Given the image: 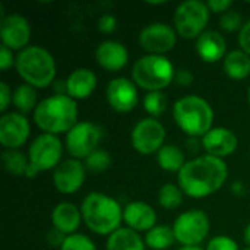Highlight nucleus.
Returning a JSON list of instances; mask_svg holds the SVG:
<instances>
[{"label":"nucleus","mask_w":250,"mask_h":250,"mask_svg":"<svg viewBox=\"0 0 250 250\" xmlns=\"http://www.w3.org/2000/svg\"><path fill=\"white\" fill-rule=\"evenodd\" d=\"M229 177V168L224 160L211 155H199L189 160L180 170L177 180L185 195L193 199H202L218 192Z\"/></svg>","instance_id":"nucleus-1"},{"label":"nucleus","mask_w":250,"mask_h":250,"mask_svg":"<svg viewBox=\"0 0 250 250\" xmlns=\"http://www.w3.org/2000/svg\"><path fill=\"white\" fill-rule=\"evenodd\" d=\"M78 104L69 95H50L38 103L34 122L42 133H67L78 123Z\"/></svg>","instance_id":"nucleus-2"},{"label":"nucleus","mask_w":250,"mask_h":250,"mask_svg":"<svg viewBox=\"0 0 250 250\" xmlns=\"http://www.w3.org/2000/svg\"><path fill=\"white\" fill-rule=\"evenodd\" d=\"M81 212L85 226L98 236L113 234L120 229L123 221V208L120 204L114 198L101 192L86 195Z\"/></svg>","instance_id":"nucleus-3"},{"label":"nucleus","mask_w":250,"mask_h":250,"mask_svg":"<svg viewBox=\"0 0 250 250\" xmlns=\"http://www.w3.org/2000/svg\"><path fill=\"white\" fill-rule=\"evenodd\" d=\"M15 67L22 81L35 89H42L56 81V60L40 45H28L18 53Z\"/></svg>","instance_id":"nucleus-4"},{"label":"nucleus","mask_w":250,"mask_h":250,"mask_svg":"<svg viewBox=\"0 0 250 250\" xmlns=\"http://www.w3.org/2000/svg\"><path fill=\"white\" fill-rule=\"evenodd\" d=\"M173 119L183 133L192 138H204L212 129L214 110L205 98L188 95L174 103Z\"/></svg>","instance_id":"nucleus-5"},{"label":"nucleus","mask_w":250,"mask_h":250,"mask_svg":"<svg viewBox=\"0 0 250 250\" xmlns=\"http://www.w3.org/2000/svg\"><path fill=\"white\" fill-rule=\"evenodd\" d=\"M176 78L173 63L166 56L146 54L135 62L132 67V81L136 86L148 91H163Z\"/></svg>","instance_id":"nucleus-6"},{"label":"nucleus","mask_w":250,"mask_h":250,"mask_svg":"<svg viewBox=\"0 0 250 250\" xmlns=\"http://www.w3.org/2000/svg\"><path fill=\"white\" fill-rule=\"evenodd\" d=\"M63 157V144L56 135L41 133L38 135L29 145L28 149V160L29 167L26 171L28 179L37 177L41 171L54 170Z\"/></svg>","instance_id":"nucleus-7"},{"label":"nucleus","mask_w":250,"mask_h":250,"mask_svg":"<svg viewBox=\"0 0 250 250\" xmlns=\"http://www.w3.org/2000/svg\"><path fill=\"white\" fill-rule=\"evenodd\" d=\"M211 10L205 1L199 0H188L177 6L173 22L177 35L186 40H196L201 34H204L209 21Z\"/></svg>","instance_id":"nucleus-8"},{"label":"nucleus","mask_w":250,"mask_h":250,"mask_svg":"<svg viewBox=\"0 0 250 250\" xmlns=\"http://www.w3.org/2000/svg\"><path fill=\"white\" fill-rule=\"evenodd\" d=\"M209 217L201 209H190L180 214L173 224L176 242L182 246H199L209 234Z\"/></svg>","instance_id":"nucleus-9"},{"label":"nucleus","mask_w":250,"mask_h":250,"mask_svg":"<svg viewBox=\"0 0 250 250\" xmlns=\"http://www.w3.org/2000/svg\"><path fill=\"white\" fill-rule=\"evenodd\" d=\"M104 136L101 126L92 122H78L67 133L64 146L75 160H85L89 154L98 149Z\"/></svg>","instance_id":"nucleus-10"},{"label":"nucleus","mask_w":250,"mask_h":250,"mask_svg":"<svg viewBox=\"0 0 250 250\" xmlns=\"http://www.w3.org/2000/svg\"><path fill=\"white\" fill-rule=\"evenodd\" d=\"M166 127L158 119L146 117L139 120L130 133L132 146L141 155L157 154L166 144Z\"/></svg>","instance_id":"nucleus-11"},{"label":"nucleus","mask_w":250,"mask_h":250,"mask_svg":"<svg viewBox=\"0 0 250 250\" xmlns=\"http://www.w3.org/2000/svg\"><path fill=\"white\" fill-rule=\"evenodd\" d=\"M176 29L163 22L149 23L139 32V45L148 54L164 56L176 47Z\"/></svg>","instance_id":"nucleus-12"},{"label":"nucleus","mask_w":250,"mask_h":250,"mask_svg":"<svg viewBox=\"0 0 250 250\" xmlns=\"http://www.w3.org/2000/svg\"><path fill=\"white\" fill-rule=\"evenodd\" d=\"M31 135V126L25 114L10 111L0 117V144L6 149H19Z\"/></svg>","instance_id":"nucleus-13"},{"label":"nucleus","mask_w":250,"mask_h":250,"mask_svg":"<svg viewBox=\"0 0 250 250\" xmlns=\"http://www.w3.org/2000/svg\"><path fill=\"white\" fill-rule=\"evenodd\" d=\"M108 105L117 113H130L139 103L138 86L127 78H114L108 82L105 91Z\"/></svg>","instance_id":"nucleus-14"},{"label":"nucleus","mask_w":250,"mask_h":250,"mask_svg":"<svg viewBox=\"0 0 250 250\" xmlns=\"http://www.w3.org/2000/svg\"><path fill=\"white\" fill-rule=\"evenodd\" d=\"M1 45H6L12 51H22L28 47L31 40V26L26 18L18 13H12L1 18L0 23Z\"/></svg>","instance_id":"nucleus-15"},{"label":"nucleus","mask_w":250,"mask_h":250,"mask_svg":"<svg viewBox=\"0 0 250 250\" xmlns=\"http://www.w3.org/2000/svg\"><path fill=\"white\" fill-rule=\"evenodd\" d=\"M86 168L81 160H64L53 171V185L62 195H73L82 188Z\"/></svg>","instance_id":"nucleus-16"},{"label":"nucleus","mask_w":250,"mask_h":250,"mask_svg":"<svg viewBox=\"0 0 250 250\" xmlns=\"http://www.w3.org/2000/svg\"><path fill=\"white\" fill-rule=\"evenodd\" d=\"M239 145L236 133L227 127H212L204 138L202 146L208 155L224 160L231 155Z\"/></svg>","instance_id":"nucleus-17"},{"label":"nucleus","mask_w":250,"mask_h":250,"mask_svg":"<svg viewBox=\"0 0 250 250\" xmlns=\"http://www.w3.org/2000/svg\"><path fill=\"white\" fill-rule=\"evenodd\" d=\"M123 221L136 233H148L157 226V212L149 204L135 201L123 208Z\"/></svg>","instance_id":"nucleus-18"},{"label":"nucleus","mask_w":250,"mask_h":250,"mask_svg":"<svg viewBox=\"0 0 250 250\" xmlns=\"http://www.w3.org/2000/svg\"><path fill=\"white\" fill-rule=\"evenodd\" d=\"M196 54L205 63H217L227 56L226 38L218 32L208 29L196 38Z\"/></svg>","instance_id":"nucleus-19"},{"label":"nucleus","mask_w":250,"mask_h":250,"mask_svg":"<svg viewBox=\"0 0 250 250\" xmlns=\"http://www.w3.org/2000/svg\"><path fill=\"white\" fill-rule=\"evenodd\" d=\"M97 63L108 70V72H119L122 70L129 62V51L127 48L119 41H103L95 50Z\"/></svg>","instance_id":"nucleus-20"},{"label":"nucleus","mask_w":250,"mask_h":250,"mask_svg":"<svg viewBox=\"0 0 250 250\" xmlns=\"http://www.w3.org/2000/svg\"><path fill=\"white\" fill-rule=\"evenodd\" d=\"M53 229L63 233L64 236L75 234L82 223L81 209L70 202H60L51 211Z\"/></svg>","instance_id":"nucleus-21"},{"label":"nucleus","mask_w":250,"mask_h":250,"mask_svg":"<svg viewBox=\"0 0 250 250\" xmlns=\"http://www.w3.org/2000/svg\"><path fill=\"white\" fill-rule=\"evenodd\" d=\"M67 95L76 100H86L97 88V75L88 67L75 69L66 79Z\"/></svg>","instance_id":"nucleus-22"},{"label":"nucleus","mask_w":250,"mask_h":250,"mask_svg":"<svg viewBox=\"0 0 250 250\" xmlns=\"http://www.w3.org/2000/svg\"><path fill=\"white\" fill-rule=\"evenodd\" d=\"M145 240L139 233L127 227H120L108 236L105 250H145Z\"/></svg>","instance_id":"nucleus-23"},{"label":"nucleus","mask_w":250,"mask_h":250,"mask_svg":"<svg viewBox=\"0 0 250 250\" xmlns=\"http://www.w3.org/2000/svg\"><path fill=\"white\" fill-rule=\"evenodd\" d=\"M224 72L233 81H243L250 75V56L242 50H233L224 57Z\"/></svg>","instance_id":"nucleus-24"},{"label":"nucleus","mask_w":250,"mask_h":250,"mask_svg":"<svg viewBox=\"0 0 250 250\" xmlns=\"http://www.w3.org/2000/svg\"><path fill=\"white\" fill-rule=\"evenodd\" d=\"M157 163L161 170L168 171V173H180V170L185 167L186 157L185 152L176 146V145H164L158 152H157Z\"/></svg>","instance_id":"nucleus-25"},{"label":"nucleus","mask_w":250,"mask_h":250,"mask_svg":"<svg viewBox=\"0 0 250 250\" xmlns=\"http://www.w3.org/2000/svg\"><path fill=\"white\" fill-rule=\"evenodd\" d=\"M1 163L4 170L16 177L26 176L28 167H29V160L28 155H25L19 149H4L1 152Z\"/></svg>","instance_id":"nucleus-26"},{"label":"nucleus","mask_w":250,"mask_h":250,"mask_svg":"<svg viewBox=\"0 0 250 250\" xmlns=\"http://www.w3.org/2000/svg\"><path fill=\"white\" fill-rule=\"evenodd\" d=\"M176 242L173 227L155 226L145 234V245L152 250H166Z\"/></svg>","instance_id":"nucleus-27"},{"label":"nucleus","mask_w":250,"mask_h":250,"mask_svg":"<svg viewBox=\"0 0 250 250\" xmlns=\"http://www.w3.org/2000/svg\"><path fill=\"white\" fill-rule=\"evenodd\" d=\"M13 105L16 107V110L22 114H26L32 110L37 108L38 103H37V91L34 86L28 85V83H22L19 85L15 91H13V98H12Z\"/></svg>","instance_id":"nucleus-28"},{"label":"nucleus","mask_w":250,"mask_h":250,"mask_svg":"<svg viewBox=\"0 0 250 250\" xmlns=\"http://www.w3.org/2000/svg\"><path fill=\"white\" fill-rule=\"evenodd\" d=\"M183 190L179 185L174 183H166L161 186L158 192V204L161 208L167 211H174L182 207L183 204Z\"/></svg>","instance_id":"nucleus-29"},{"label":"nucleus","mask_w":250,"mask_h":250,"mask_svg":"<svg viewBox=\"0 0 250 250\" xmlns=\"http://www.w3.org/2000/svg\"><path fill=\"white\" fill-rule=\"evenodd\" d=\"M144 108L145 111L157 119L160 117L166 110H167V105H168V100L166 97V94L163 91H155V92H148L145 97H144Z\"/></svg>","instance_id":"nucleus-30"},{"label":"nucleus","mask_w":250,"mask_h":250,"mask_svg":"<svg viewBox=\"0 0 250 250\" xmlns=\"http://www.w3.org/2000/svg\"><path fill=\"white\" fill-rule=\"evenodd\" d=\"M83 166L88 171L91 173H103L105 170L110 168L111 166V155L108 154V151L105 149H97L92 154H89L85 160H83Z\"/></svg>","instance_id":"nucleus-31"},{"label":"nucleus","mask_w":250,"mask_h":250,"mask_svg":"<svg viewBox=\"0 0 250 250\" xmlns=\"http://www.w3.org/2000/svg\"><path fill=\"white\" fill-rule=\"evenodd\" d=\"M60 250H97V246L88 236L75 233L66 236Z\"/></svg>","instance_id":"nucleus-32"},{"label":"nucleus","mask_w":250,"mask_h":250,"mask_svg":"<svg viewBox=\"0 0 250 250\" xmlns=\"http://www.w3.org/2000/svg\"><path fill=\"white\" fill-rule=\"evenodd\" d=\"M243 26V19L242 15L236 10H229L221 15L220 18V28L224 29L226 32H234L240 31Z\"/></svg>","instance_id":"nucleus-33"},{"label":"nucleus","mask_w":250,"mask_h":250,"mask_svg":"<svg viewBox=\"0 0 250 250\" xmlns=\"http://www.w3.org/2000/svg\"><path fill=\"white\" fill-rule=\"evenodd\" d=\"M205 250H239V245L229 236H217L208 242Z\"/></svg>","instance_id":"nucleus-34"},{"label":"nucleus","mask_w":250,"mask_h":250,"mask_svg":"<svg viewBox=\"0 0 250 250\" xmlns=\"http://www.w3.org/2000/svg\"><path fill=\"white\" fill-rule=\"evenodd\" d=\"M98 31L103 34H113L117 28V19L110 15V13H104L100 19H98Z\"/></svg>","instance_id":"nucleus-35"},{"label":"nucleus","mask_w":250,"mask_h":250,"mask_svg":"<svg viewBox=\"0 0 250 250\" xmlns=\"http://www.w3.org/2000/svg\"><path fill=\"white\" fill-rule=\"evenodd\" d=\"M239 45L240 50L250 56V19L246 21L239 31Z\"/></svg>","instance_id":"nucleus-36"},{"label":"nucleus","mask_w":250,"mask_h":250,"mask_svg":"<svg viewBox=\"0 0 250 250\" xmlns=\"http://www.w3.org/2000/svg\"><path fill=\"white\" fill-rule=\"evenodd\" d=\"M16 62V57L13 56V51L10 48H7L6 45L0 47V69L4 72L9 67H12Z\"/></svg>","instance_id":"nucleus-37"},{"label":"nucleus","mask_w":250,"mask_h":250,"mask_svg":"<svg viewBox=\"0 0 250 250\" xmlns=\"http://www.w3.org/2000/svg\"><path fill=\"white\" fill-rule=\"evenodd\" d=\"M13 94L10 86L6 82H0V111L4 113L9 107V104L12 103Z\"/></svg>","instance_id":"nucleus-38"},{"label":"nucleus","mask_w":250,"mask_h":250,"mask_svg":"<svg viewBox=\"0 0 250 250\" xmlns=\"http://www.w3.org/2000/svg\"><path fill=\"white\" fill-rule=\"evenodd\" d=\"M207 4L212 13H226L231 9L233 1H230V0H209V1H207Z\"/></svg>","instance_id":"nucleus-39"},{"label":"nucleus","mask_w":250,"mask_h":250,"mask_svg":"<svg viewBox=\"0 0 250 250\" xmlns=\"http://www.w3.org/2000/svg\"><path fill=\"white\" fill-rule=\"evenodd\" d=\"M193 73L188 69H179L176 70V83H179L180 86H190L193 83Z\"/></svg>","instance_id":"nucleus-40"},{"label":"nucleus","mask_w":250,"mask_h":250,"mask_svg":"<svg viewBox=\"0 0 250 250\" xmlns=\"http://www.w3.org/2000/svg\"><path fill=\"white\" fill-rule=\"evenodd\" d=\"M66 236L60 231H57L56 229H53L48 234H47V242L53 246V248H62L63 242H64Z\"/></svg>","instance_id":"nucleus-41"},{"label":"nucleus","mask_w":250,"mask_h":250,"mask_svg":"<svg viewBox=\"0 0 250 250\" xmlns=\"http://www.w3.org/2000/svg\"><path fill=\"white\" fill-rule=\"evenodd\" d=\"M53 91L56 95H67V82L66 79H56L53 82Z\"/></svg>","instance_id":"nucleus-42"},{"label":"nucleus","mask_w":250,"mask_h":250,"mask_svg":"<svg viewBox=\"0 0 250 250\" xmlns=\"http://www.w3.org/2000/svg\"><path fill=\"white\" fill-rule=\"evenodd\" d=\"M231 192L236 195V196H242L245 193V186L242 182H234L233 183V188H231Z\"/></svg>","instance_id":"nucleus-43"},{"label":"nucleus","mask_w":250,"mask_h":250,"mask_svg":"<svg viewBox=\"0 0 250 250\" xmlns=\"http://www.w3.org/2000/svg\"><path fill=\"white\" fill-rule=\"evenodd\" d=\"M243 240H245V243L250 248V223L246 226V229L243 231Z\"/></svg>","instance_id":"nucleus-44"},{"label":"nucleus","mask_w":250,"mask_h":250,"mask_svg":"<svg viewBox=\"0 0 250 250\" xmlns=\"http://www.w3.org/2000/svg\"><path fill=\"white\" fill-rule=\"evenodd\" d=\"M177 250H205L202 249V248H199V246H182L180 249Z\"/></svg>","instance_id":"nucleus-45"},{"label":"nucleus","mask_w":250,"mask_h":250,"mask_svg":"<svg viewBox=\"0 0 250 250\" xmlns=\"http://www.w3.org/2000/svg\"><path fill=\"white\" fill-rule=\"evenodd\" d=\"M166 1H148V4H152V6H157V4H164Z\"/></svg>","instance_id":"nucleus-46"},{"label":"nucleus","mask_w":250,"mask_h":250,"mask_svg":"<svg viewBox=\"0 0 250 250\" xmlns=\"http://www.w3.org/2000/svg\"><path fill=\"white\" fill-rule=\"evenodd\" d=\"M248 100H249V104H250V86H249V94H248Z\"/></svg>","instance_id":"nucleus-47"},{"label":"nucleus","mask_w":250,"mask_h":250,"mask_svg":"<svg viewBox=\"0 0 250 250\" xmlns=\"http://www.w3.org/2000/svg\"><path fill=\"white\" fill-rule=\"evenodd\" d=\"M245 250H250V248H248V249H245Z\"/></svg>","instance_id":"nucleus-48"}]
</instances>
